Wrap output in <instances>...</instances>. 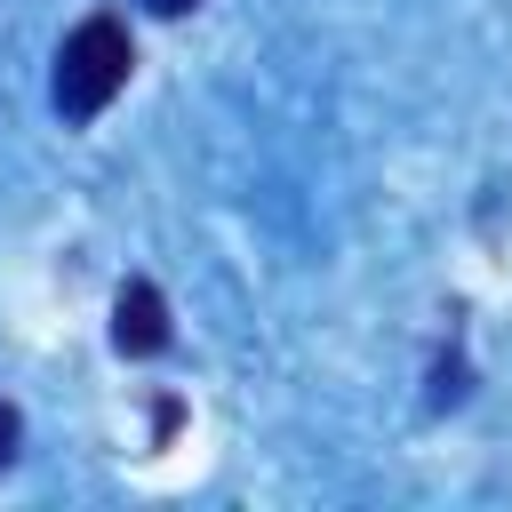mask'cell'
I'll return each instance as SVG.
<instances>
[{
	"label": "cell",
	"mask_w": 512,
	"mask_h": 512,
	"mask_svg": "<svg viewBox=\"0 0 512 512\" xmlns=\"http://www.w3.org/2000/svg\"><path fill=\"white\" fill-rule=\"evenodd\" d=\"M152 16H184V8H200V0H144Z\"/></svg>",
	"instance_id": "obj_4"
},
{
	"label": "cell",
	"mask_w": 512,
	"mask_h": 512,
	"mask_svg": "<svg viewBox=\"0 0 512 512\" xmlns=\"http://www.w3.org/2000/svg\"><path fill=\"white\" fill-rule=\"evenodd\" d=\"M112 344H120L128 360H144V352L168 344V296H160L152 280H128V288L112 296Z\"/></svg>",
	"instance_id": "obj_2"
},
{
	"label": "cell",
	"mask_w": 512,
	"mask_h": 512,
	"mask_svg": "<svg viewBox=\"0 0 512 512\" xmlns=\"http://www.w3.org/2000/svg\"><path fill=\"white\" fill-rule=\"evenodd\" d=\"M16 440H24V416L0 400V472H8V456H16Z\"/></svg>",
	"instance_id": "obj_3"
},
{
	"label": "cell",
	"mask_w": 512,
	"mask_h": 512,
	"mask_svg": "<svg viewBox=\"0 0 512 512\" xmlns=\"http://www.w3.org/2000/svg\"><path fill=\"white\" fill-rule=\"evenodd\" d=\"M128 72H136V40H128V24H120V16H80V24L64 32V48H56V80H48V96H56L64 120H96V112L128 88Z\"/></svg>",
	"instance_id": "obj_1"
}]
</instances>
